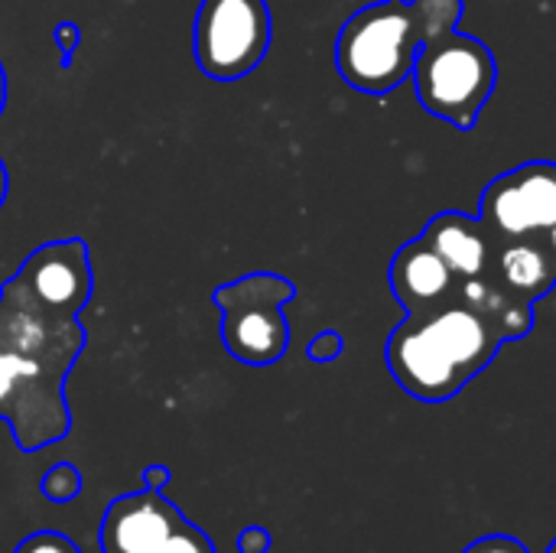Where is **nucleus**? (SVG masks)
Masks as SVG:
<instances>
[{
	"mask_svg": "<svg viewBox=\"0 0 556 553\" xmlns=\"http://www.w3.org/2000/svg\"><path fill=\"white\" fill-rule=\"evenodd\" d=\"M7 186H10V179H7V166H3V160H0V205H3V199H7Z\"/></svg>",
	"mask_w": 556,
	"mask_h": 553,
	"instance_id": "23",
	"label": "nucleus"
},
{
	"mask_svg": "<svg viewBox=\"0 0 556 553\" xmlns=\"http://www.w3.org/2000/svg\"><path fill=\"white\" fill-rule=\"evenodd\" d=\"M502 332L463 300L407 316L388 339L384 359L394 381L424 404L456 398L502 352Z\"/></svg>",
	"mask_w": 556,
	"mask_h": 553,
	"instance_id": "2",
	"label": "nucleus"
},
{
	"mask_svg": "<svg viewBox=\"0 0 556 553\" xmlns=\"http://www.w3.org/2000/svg\"><path fill=\"white\" fill-rule=\"evenodd\" d=\"M547 553H556V538H554V544H551V548H547Z\"/></svg>",
	"mask_w": 556,
	"mask_h": 553,
	"instance_id": "25",
	"label": "nucleus"
},
{
	"mask_svg": "<svg viewBox=\"0 0 556 553\" xmlns=\"http://www.w3.org/2000/svg\"><path fill=\"white\" fill-rule=\"evenodd\" d=\"M3 104H7V72L0 65V114H3Z\"/></svg>",
	"mask_w": 556,
	"mask_h": 553,
	"instance_id": "24",
	"label": "nucleus"
},
{
	"mask_svg": "<svg viewBox=\"0 0 556 553\" xmlns=\"http://www.w3.org/2000/svg\"><path fill=\"white\" fill-rule=\"evenodd\" d=\"M463 553H528V548L511 535H489V538L472 541Z\"/></svg>",
	"mask_w": 556,
	"mask_h": 553,
	"instance_id": "18",
	"label": "nucleus"
},
{
	"mask_svg": "<svg viewBox=\"0 0 556 553\" xmlns=\"http://www.w3.org/2000/svg\"><path fill=\"white\" fill-rule=\"evenodd\" d=\"M388 280H391L394 300L407 310V316H424V313H433V310L459 300L456 297L459 277L420 238L397 248L391 271H388Z\"/></svg>",
	"mask_w": 556,
	"mask_h": 553,
	"instance_id": "10",
	"label": "nucleus"
},
{
	"mask_svg": "<svg viewBox=\"0 0 556 553\" xmlns=\"http://www.w3.org/2000/svg\"><path fill=\"white\" fill-rule=\"evenodd\" d=\"M456 297H459L466 306H472L476 313H482V316L502 332L505 342L525 339V336L534 329V303H525V300L511 297V293H508L505 287H498L489 274L459 280Z\"/></svg>",
	"mask_w": 556,
	"mask_h": 553,
	"instance_id": "13",
	"label": "nucleus"
},
{
	"mask_svg": "<svg viewBox=\"0 0 556 553\" xmlns=\"http://www.w3.org/2000/svg\"><path fill=\"white\" fill-rule=\"evenodd\" d=\"M13 553H81L75 544H72V538H65V535H59V531H33L29 538H23Z\"/></svg>",
	"mask_w": 556,
	"mask_h": 553,
	"instance_id": "16",
	"label": "nucleus"
},
{
	"mask_svg": "<svg viewBox=\"0 0 556 553\" xmlns=\"http://www.w3.org/2000/svg\"><path fill=\"white\" fill-rule=\"evenodd\" d=\"M270 36L267 0H202L192 26V52L202 75L238 81L267 59Z\"/></svg>",
	"mask_w": 556,
	"mask_h": 553,
	"instance_id": "6",
	"label": "nucleus"
},
{
	"mask_svg": "<svg viewBox=\"0 0 556 553\" xmlns=\"http://www.w3.org/2000/svg\"><path fill=\"white\" fill-rule=\"evenodd\" d=\"M485 274L525 303L544 300L556 284V264L544 244V235H528V238L495 235L492 264Z\"/></svg>",
	"mask_w": 556,
	"mask_h": 553,
	"instance_id": "11",
	"label": "nucleus"
},
{
	"mask_svg": "<svg viewBox=\"0 0 556 553\" xmlns=\"http://www.w3.org/2000/svg\"><path fill=\"white\" fill-rule=\"evenodd\" d=\"M342 349H345L342 336H339V332H332V329H326V332H319V336L309 342L306 355H309V362L326 365V362H336V359L342 355Z\"/></svg>",
	"mask_w": 556,
	"mask_h": 553,
	"instance_id": "17",
	"label": "nucleus"
},
{
	"mask_svg": "<svg viewBox=\"0 0 556 553\" xmlns=\"http://www.w3.org/2000/svg\"><path fill=\"white\" fill-rule=\"evenodd\" d=\"M420 241L430 244L459 280H469L489 271L495 231L479 215L440 212L427 222V228L420 231Z\"/></svg>",
	"mask_w": 556,
	"mask_h": 553,
	"instance_id": "12",
	"label": "nucleus"
},
{
	"mask_svg": "<svg viewBox=\"0 0 556 553\" xmlns=\"http://www.w3.org/2000/svg\"><path fill=\"white\" fill-rule=\"evenodd\" d=\"M479 218L498 238L544 235L556 222V163L534 160L495 176L479 199Z\"/></svg>",
	"mask_w": 556,
	"mask_h": 553,
	"instance_id": "9",
	"label": "nucleus"
},
{
	"mask_svg": "<svg viewBox=\"0 0 556 553\" xmlns=\"http://www.w3.org/2000/svg\"><path fill=\"white\" fill-rule=\"evenodd\" d=\"M101 553H218L163 492L140 489L108 505L101 518Z\"/></svg>",
	"mask_w": 556,
	"mask_h": 553,
	"instance_id": "7",
	"label": "nucleus"
},
{
	"mask_svg": "<svg viewBox=\"0 0 556 553\" xmlns=\"http://www.w3.org/2000/svg\"><path fill=\"white\" fill-rule=\"evenodd\" d=\"M55 39H59V46H62V52H65V62H68V55L78 49V42H81V33H78V26L75 23H62L59 29H55Z\"/></svg>",
	"mask_w": 556,
	"mask_h": 553,
	"instance_id": "21",
	"label": "nucleus"
},
{
	"mask_svg": "<svg viewBox=\"0 0 556 553\" xmlns=\"http://www.w3.org/2000/svg\"><path fill=\"white\" fill-rule=\"evenodd\" d=\"M544 244H547V251H551V257H554V264H556V222L544 231Z\"/></svg>",
	"mask_w": 556,
	"mask_h": 553,
	"instance_id": "22",
	"label": "nucleus"
},
{
	"mask_svg": "<svg viewBox=\"0 0 556 553\" xmlns=\"http://www.w3.org/2000/svg\"><path fill=\"white\" fill-rule=\"evenodd\" d=\"M81 486H85V479H81V473L72 466V463H55L46 476H42V495L49 499V502H59V505H65V502H72V499H78L81 495Z\"/></svg>",
	"mask_w": 556,
	"mask_h": 553,
	"instance_id": "15",
	"label": "nucleus"
},
{
	"mask_svg": "<svg viewBox=\"0 0 556 553\" xmlns=\"http://www.w3.org/2000/svg\"><path fill=\"white\" fill-rule=\"evenodd\" d=\"M427 26L414 0H378L352 13L336 39L342 81L365 95H388L410 78Z\"/></svg>",
	"mask_w": 556,
	"mask_h": 553,
	"instance_id": "3",
	"label": "nucleus"
},
{
	"mask_svg": "<svg viewBox=\"0 0 556 553\" xmlns=\"http://www.w3.org/2000/svg\"><path fill=\"white\" fill-rule=\"evenodd\" d=\"M3 290L55 319H78L94 290L88 244L81 238L39 244L3 284Z\"/></svg>",
	"mask_w": 556,
	"mask_h": 553,
	"instance_id": "8",
	"label": "nucleus"
},
{
	"mask_svg": "<svg viewBox=\"0 0 556 553\" xmlns=\"http://www.w3.org/2000/svg\"><path fill=\"white\" fill-rule=\"evenodd\" d=\"M410 78L427 114L472 130L495 91L498 65L482 39L453 29L420 46Z\"/></svg>",
	"mask_w": 556,
	"mask_h": 553,
	"instance_id": "4",
	"label": "nucleus"
},
{
	"mask_svg": "<svg viewBox=\"0 0 556 553\" xmlns=\"http://www.w3.org/2000/svg\"><path fill=\"white\" fill-rule=\"evenodd\" d=\"M270 551V531L261 525H248L238 535V553H267Z\"/></svg>",
	"mask_w": 556,
	"mask_h": 553,
	"instance_id": "19",
	"label": "nucleus"
},
{
	"mask_svg": "<svg viewBox=\"0 0 556 553\" xmlns=\"http://www.w3.org/2000/svg\"><path fill=\"white\" fill-rule=\"evenodd\" d=\"M81 345L78 319H55L0 290V420L23 453L65 440V378Z\"/></svg>",
	"mask_w": 556,
	"mask_h": 553,
	"instance_id": "1",
	"label": "nucleus"
},
{
	"mask_svg": "<svg viewBox=\"0 0 556 553\" xmlns=\"http://www.w3.org/2000/svg\"><path fill=\"white\" fill-rule=\"evenodd\" d=\"M143 489H156V492H163L166 486H169V479H173V473H169V466H163V463H153V466H147L143 469Z\"/></svg>",
	"mask_w": 556,
	"mask_h": 553,
	"instance_id": "20",
	"label": "nucleus"
},
{
	"mask_svg": "<svg viewBox=\"0 0 556 553\" xmlns=\"http://www.w3.org/2000/svg\"><path fill=\"white\" fill-rule=\"evenodd\" d=\"M414 3L427 26V39L453 33L463 20V0H414Z\"/></svg>",
	"mask_w": 556,
	"mask_h": 553,
	"instance_id": "14",
	"label": "nucleus"
},
{
	"mask_svg": "<svg viewBox=\"0 0 556 553\" xmlns=\"http://www.w3.org/2000/svg\"><path fill=\"white\" fill-rule=\"evenodd\" d=\"M293 297V280L267 271L222 284L212 300L222 313V342L228 355L254 368L280 362L290 349V323L283 306Z\"/></svg>",
	"mask_w": 556,
	"mask_h": 553,
	"instance_id": "5",
	"label": "nucleus"
}]
</instances>
